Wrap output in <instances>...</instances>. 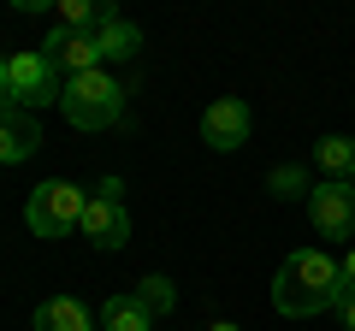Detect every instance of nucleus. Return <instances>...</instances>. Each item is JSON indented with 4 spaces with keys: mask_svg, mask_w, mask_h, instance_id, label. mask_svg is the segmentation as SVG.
<instances>
[{
    "mask_svg": "<svg viewBox=\"0 0 355 331\" xmlns=\"http://www.w3.org/2000/svg\"><path fill=\"white\" fill-rule=\"evenodd\" d=\"M343 302V267L326 255V249H296V255L279 260V272H272V307H279L284 319H314L326 314V307Z\"/></svg>",
    "mask_w": 355,
    "mask_h": 331,
    "instance_id": "1",
    "label": "nucleus"
},
{
    "mask_svg": "<svg viewBox=\"0 0 355 331\" xmlns=\"http://www.w3.org/2000/svg\"><path fill=\"white\" fill-rule=\"evenodd\" d=\"M60 113H65V125H77V130H107L125 113V89L107 77V65L101 71H83V77H65Z\"/></svg>",
    "mask_w": 355,
    "mask_h": 331,
    "instance_id": "2",
    "label": "nucleus"
},
{
    "mask_svg": "<svg viewBox=\"0 0 355 331\" xmlns=\"http://www.w3.org/2000/svg\"><path fill=\"white\" fill-rule=\"evenodd\" d=\"M83 207H89V190H77V184H65V178H48V184H36L30 190V202H24V225L36 231V237H65V231H77L83 225Z\"/></svg>",
    "mask_w": 355,
    "mask_h": 331,
    "instance_id": "3",
    "label": "nucleus"
},
{
    "mask_svg": "<svg viewBox=\"0 0 355 331\" xmlns=\"http://www.w3.org/2000/svg\"><path fill=\"white\" fill-rule=\"evenodd\" d=\"M6 77H12V107H24V113H36V107H60V95H65L60 65H53L42 48L12 53V60H6Z\"/></svg>",
    "mask_w": 355,
    "mask_h": 331,
    "instance_id": "4",
    "label": "nucleus"
},
{
    "mask_svg": "<svg viewBox=\"0 0 355 331\" xmlns=\"http://www.w3.org/2000/svg\"><path fill=\"white\" fill-rule=\"evenodd\" d=\"M249 130H254V113H249V101H237V95H219V101L202 107V142H207L214 154L243 148Z\"/></svg>",
    "mask_w": 355,
    "mask_h": 331,
    "instance_id": "5",
    "label": "nucleus"
},
{
    "mask_svg": "<svg viewBox=\"0 0 355 331\" xmlns=\"http://www.w3.org/2000/svg\"><path fill=\"white\" fill-rule=\"evenodd\" d=\"M308 225L320 237H355V190L343 178L314 184V195H308Z\"/></svg>",
    "mask_w": 355,
    "mask_h": 331,
    "instance_id": "6",
    "label": "nucleus"
},
{
    "mask_svg": "<svg viewBox=\"0 0 355 331\" xmlns=\"http://www.w3.org/2000/svg\"><path fill=\"white\" fill-rule=\"evenodd\" d=\"M89 237V249H101V255H119L130 242V213H125V202H113V195H89V207H83V225H77Z\"/></svg>",
    "mask_w": 355,
    "mask_h": 331,
    "instance_id": "7",
    "label": "nucleus"
},
{
    "mask_svg": "<svg viewBox=\"0 0 355 331\" xmlns=\"http://www.w3.org/2000/svg\"><path fill=\"white\" fill-rule=\"evenodd\" d=\"M42 53L60 65V77L101 71V48H95V36H83V30H60V24H53V36L42 42Z\"/></svg>",
    "mask_w": 355,
    "mask_h": 331,
    "instance_id": "8",
    "label": "nucleus"
},
{
    "mask_svg": "<svg viewBox=\"0 0 355 331\" xmlns=\"http://www.w3.org/2000/svg\"><path fill=\"white\" fill-rule=\"evenodd\" d=\"M42 148V125L24 107H0V166H24Z\"/></svg>",
    "mask_w": 355,
    "mask_h": 331,
    "instance_id": "9",
    "label": "nucleus"
},
{
    "mask_svg": "<svg viewBox=\"0 0 355 331\" xmlns=\"http://www.w3.org/2000/svg\"><path fill=\"white\" fill-rule=\"evenodd\" d=\"M30 331H101L77 296H48V302L30 314Z\"/></svg>",
    "mask_w": 355,
    "mask_h": 331,
    "instance_id": "10",
    "label": "nucleus"
},
{
    "mask_svg": "<svg viewBox=\"0 0 355 331\" xmlns=\"http://www.w3.org/2000/svg\"><path fill=\"white\" fill-rule=\"evenodd\" d=\"M95 325H101V331H154V314L125 290V296H107V302H101Z\"/></svg>",
    "mask_w": 355,
    "mask_h": 331,
    "instance_id": "11",
    "label": "nucleus"
},
{
    "mask_svg": "<svg viewBox=\"0 0 355 331\" xmlns=\"http://www.w3.org/2000/svg\"><path fill=\"white\" fill-rule=\"evenodd\" d=\"M95 48H101V65H113V60H137V53H142V30L130 24V18H107V24L95 30Z\"/></svg>",
    "mask_w": 355,
    "mask_h": 331,
    "instance_id": "12",
    "label": "nucleus"
},
{
    "mask_svg": "<svg viewBox=\"0 0 355 331\" xmlns=\"http://www.w3.org/2000/svg\"><path fill=\"white\" fill-rule=\"evenodd\" d=\"M314 166L326 172V178H343V184H349V178H355V136H338V130L320 136V142H314Z\"/></svg>",
    "mask_w": 355,
    "mask_h": 331,
    "instance_id": "13",
    "label": "nucleus"
},
{
    "mask_svg": "<svg viewBox=\"0 0 355 331\" xmlns=\"http://www.w3.org/2000/svg\"><path fill=\"white\" fill-rule=\"evenodd\" d=\"M266 190H272V202H308L314 195V178H308V166H272L266 172Z\"/></svg>",
    "mask_w": 355,
    "mask_h": 331,
    "instance_id": "14",
    "label": "nucleus"
},
{
    "mask_svg": "<svg viewBox=\"0 0 355 331\" xmlns=\"http://www.w3.org/2000/svg\"><path fill=\"white\" fill-rule=\"evenodd\" d=\"M130 296H137V302L148 307V314H172V307H178V290H172V278H160V272H148V278H142Z\"/></svg>",
    "mask_w": 355,
    "mask_h": 331,
    "instance_id": "15",
    "label": "nucleus"
},
{
    "mask_svg": "<svg viewBox=\"0 0 355 331\" xmlns=\"http://www.w3.org/2000/svg\"><path fill=\"white\" fill-rule=\"evenodd\" d=\"M338 319H343V331H355V290H343V302H338Z\"/></svg>",
    "mask_w": 355,
    "mask_h": 331,
    "instance_id": "16",
    "label": "nucleus"
},
{
    "mask_svg": "<svg viewBox=\"0 0 355 331\" xmlns=\"http://www.w3.org/2000/svg\"><path fill=\"white\" fill-rule=\"evenodd\" d=\"M338 267H343V290H355V249H343Z\"/></svg>",
    "mask_w": 355,
    "mask_h": 331,
    "instance_id": "17",
    "label": "nucleus"
},
{
    "mask_svg": "<svg viewBox=\"0 0 355 331\" xmlns=\"http://www.w3.org/2000/svg\"><path fill=\"white\" fill-rule=\"evenodd\" d=\"M0 107H12V77H6V53H0Z\"/></svg>",
    "mask_w": 355,
    "mask_h": 331,
    "instance_id": "18",
    "label": "nucleus"
},
{
    "mask_svg": "<svg viewBox=\"0 0 355 331\" xmlns=\"http://www.w3.org/2000/svg\"><path fill=\"white\" fill-rule=\"evenodd\" d=\"M214 331H243V325H231V319H214Z\"/></svg>",
    "mask_w": 355,
    "mask_h": 331,
    "instance_id": "19",
    "label": "nucleus"
},
{
    "mask_svg": "<svg viewBox=\"0 0 355 331\" xmlns=\"http://www.w3.org/2000/svg\"><path fill=\"white\" fill-rule=\"evenodd\" d=\"M349 190H355V178H349Z\"/></svg>",
    "mask_w": 355,
    "mask_h": 331,
    "instance_id": "20",
    "label": "nucleus"
}]
</instances>
